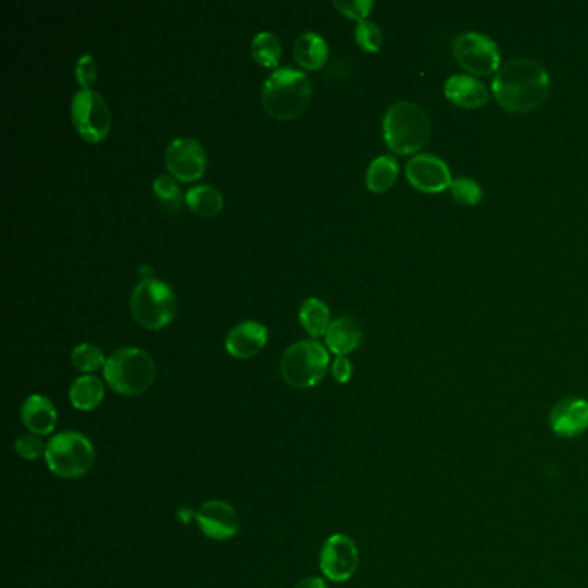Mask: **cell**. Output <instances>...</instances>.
Wrapping results in <instances>:
<instances>
[{
  "instance_id": "obj_1",
  "label": "cell",
  "mask_w": 588,
  "mask_h": 588,
  "mask_svg": "<svg viewBox=\"0 0 588 588\" xmlns=\"http://www.w3.org/2000/svg\"><path fill=\"white\" fill-rule=\"evenodd\" d=\"M492 94L509 113H533L551 94V75L535 59L514 57L495 73Z\"/></svg>"
},
{
  "instance_id": "obj_2",
  "label": "cell",
  "mask_w": 588,
  "mask_h": 588,
  "mask_svg": "<svg viewBox=\"0 0 588 588\" xmlns=\"http://www.w3.org/2000/svg\"><path fill=\"white\" fill-rule=\"evenodd\" d=\"M383 138L395 154L416 156L432 138V121L418 104L395 102L383 116Z\"/></svg>"
},
{
  "instance_id": "obj_3",
  "label": "cell",
  "mask_w": 588,
  "mask_h": 588,
  "mask_svg": "<svg viewBox=\"0 0 588 588\" xmlns=\"http://www.w3.org/2000/svg\"><path fill=\"white\" fill-rule=\"evenodd\" d=\"M313 88L302 71L292 68H276L266 78L263 87V106L269 116L276 119H294L306 111Z\"/></svg>"
},
{
  "instance_id": "obj_4",
  "label": "cell",
  "mask_w": 588,
  "mask_h": 588,
  "mask_svg": "<svg viewBox=\"0 0 588 588\" xmlns=\"http://www.w3.org/2000/svg\"><path fill=\"white\" fill-rule=\"evenodd\" d=\"M104 378L116 394L135 397L152 387L156 364L142 349L125 347L107 357Z\"/></svg>"
},
{
  "instance_id": "obj_5",
  "label": "cell",
  "mask_w": 588,
  "mask_h": 588,
  "mask_svg": "<svg viewBox=\"0 0 588 588\" xmlns=\"http://www.w3.org/2000/svg\"><path fill=\"white\" fill-rule=\"evenodd\" d=\"M45 463L59 478H82L94 468V444L87 435L80 432L57 433L47 442Z\"/></svg>"
},
{
  "instance_id": "obj_6",
  "label": "cell",
  "mask_w": 588,
  "mask_h": 588,
  "mask_svg": "<svg viewBox=\"0 0 588 588\" xmlns=\"http://www.w3.org/2000/svg\"><path fill=\"white\" fill-rule=\"evenodd\" d=\"M330 366V354L316 340L290 345L282 356L283 380L294 388H313L323 380Z\"/></svg>"
},
{
  "instance_id": "obj_7",
  "label": "cell",
  "mask_w": 588,
  "mask_h": 588,
  "mask_svg": "<svg viewBox=\"0 0 588 588\" xmlns=\"http://www.w3.org/2000/svg\"><path fill=\"white\" fill-rule=\"evenodd\" d=\"M133 320L147 330H161L176 314V295L168 283L161 280H142L133 288L130 299Z\"/></svg>"
},
{
  "instance_id": "obj_8",
  "label": "cell",
  "mask_w": 588,
  "mask_h": 588,
  "mask_svg": "<svg viewBox=\"0 0 588 588\" xmlns=\"http://www.w3.org/2000/svg\"><path fill=\"white\" fill-rule=\"evenodd\" d=\"M71 119L78 135L90 144H99L106 140L111 132V111L99 92L82 88L76 92L71 102Z\"/></svg>"
},
{
  "instance_id": "obj_9",
  "label": "cell",
  "mask_w": 588,
  "mask_h": 588,
  "mask_svg": "<svg viewBox=\"0 0 588 588\" xmlns=\"http://www.w3.org/2000/svg\"><path fill=\"white\" fill-rule=\"evenodd\" d=\"M454 57L461 68L473 76H490L501 69V51L492 38L466 32L454 40Z\"/></svg>"
},
{
  "instance_id": "obj_10",
  "label": "cell",
  "mask_w": 588,
  "mask_h": 588,
  "mask_svg": "<svg viewBox=\"0 0 588 588\" xmlns=\"http://www.w3.org/2000/svg\"><path fill=\"white\" fill-rule=\"evenodd\" d=\"M321 573L332 582H347L359 568V549L349 535L335 533L325 540L320 554Z\"/></svg>"
},
{
  "instance_id": "obj_11",
  "label": "cell",
  "mask_w": 588,
  "mask_h": 588,
  "mask_svg": "<svg viewBox=\"0 0 588 588\" xmlns=\"http://www.w3.org/2000/svg\"><path fill=\"white\" fill-rule=\"evenodd\" d=\"M164 161L169 175L183 183L195 182L206 173V151L194 138H175L166 149Z\"/></svg>"
},
{
  "instance_id": "obj_12",
  "label": "cell",
  "mask_w": 588,
  "mask_h": 588,
  "mask_svg": "<svg viewBox=\"0 0 588 588\" xmlns=\"http://www.w3.org/2000/svg\"><path fill=\"white\" fill-rule=\"evenodd\" d=\"M407 182L423 194H440L451 187L452 173L444 159L433 154H416L406 164Z\"/></svg>"
},
{
  "instance_id": "obj_13",
  "label": "cell",
  "mask_w": 588,
  "mask_h": 588,
  "mask_svg": "<svg viewBox=\"0 0 588 588\" xmlns=\"http://www.w3.org/2000/svg\"><path fill=\"white\" fill-rule=\"evenodd\" d=\"M195 521L206 537L213 540H228L238 533L240 523L232 504L225 501H207L195 513Z\"/></svg>"
},
{
  "instance_id": "obj_14",
  "label": "cell",
  "mask_w": 588,
  "mask_h": 588,
  "mask_svg": "<svg viewBox=\"0 0 588 588\" xmlns=\"http://www.w3.org/2000/svg\"><path fill=\"white\" fill-rule=\"evenodd\" d=\"M549 426L557 437H580L588 430V401L582 397H566L557 402L549 414Z\"/></svg>"
},
{
  "instance_id": "obj_15",
  "label": "cell",
  "mask_w": 588,
  "mask_h": 588,
  "mask_svg": "<svg viewBox=\"0 0 588 588\" xmlns=\"http://www.w3.org/2000/svg\"><path fill=\"white\" fill-rule=\"evenodd\" d=\"M268 342V328L259 321H242L226 335V352L235 359H251Z\"/></svg>"
},
{
  "instance_id": "obj_16",
  "label": "cell",
  "mask_w": 588,
  "mask_h": 588,
  "mask_svg": "<svg viewBox=\"0 0 588 588\" xmlns=\"http://www.w3.org/2000/svg\"><path fill=\"white\" fill-rule=\"evenodd\" d=\"M444 95L463 109H478L490 101L487 85L473 75H452L445 82Z\"/></svg>"
},
{
  "instance_id": "obj_17",
  "label": "cell",
  "mask_w": 588,
  "mask_h": 588,
  "mask_svg": "<svg viewBox=\"0 0 588 588\" xmlns=\"http://www.w3.org/2000/svg\"><path fill=\"white\" fill-rule=\"evenodd\" d=\"M21 421L28 432L35 433L38 437L51 435L57 425L56 406L45 395H30L21 406Z\"/></svg>"
},
{
  "instance_id": "obj_18",
  "label": "cell",
  "mask_w": 588,
  "mask_h": 588,
  "mask_svg": "<svg viewBox=\"0 0 588 588\" xmlns=\"http://www.w3.org/2000/svg\"><path fill=\"white\" fill-rule=\"evenodd\" d=\"M328 349L337 356H347L349 352L356 351L363 342V330L354 318L340 316L332 321L325 335Z\"/></svg>"
},
{
  "instance_id": "obj_19",
  "label": "cell",
  "mask_w": 588,
  "mask_h": 588,
  "mask_svg": "<svg viewBox=\"0 0 588 588\" xmlns=\"http://www.w3.org/2000/svg\"><path fill=\"white\" fill-rule=\"evenodd\" d=\"M104 395V383L95 375L80 376L69 387V401L78 411H94L101 406Z\"/></svg>"
},
{
  "instance_id": "obj_20",
  "label": "cell",
  "mask_w": 588,
  "mask_h": 588,
  "mask_svg": "<svg viewBox=\"0 0 588 588\" xmlns=\"http://www.w3.org/2000/svg\"><path fill=\"white\" fill-rule=\"evenodd\" d=\"M294 56L301 68L316 71L328 59V44H326L325 38L316 32L302 33L295 40Z\"/></svg>"
},
{
  "instance_id": "obj_21",
  "label": "cell",
  "mask_w": 588,
  "mask_h": 588,
  "mask_svg": "<svg viewBox=\"0 0 588 588\" xmlns=\"http://www.w3.org/2000/svg\"><path fill=\"white\" fill-rule=\"evenodd\" d=\"M399 178V163L392 156H380L371 161L366 171V187L373 194H383L394 187Z\"/></svg>"
},
{
  "instance_id": "obj_22",
  "label": "cell",
  "mask_w": 588,
  "mask_h": 588,
  "mask_svg": "<svg viewBox=\"0 0 588 588\" xmlns=\"http://www.w3.org/2000/svg\"><path fill=\"white\" fill-rule=\"evenodd\" d=\"M185 202L190 207V211L204 218L216 216L225 206L223 195L213 185H195L194 188H190L185 195Z\"/></svg>"
},
{
  "instance_id": "obj_23",
  "label": "cell",
  "mask_w": 588,
  "mask_h": 588,
  "mask_svg": "<svg viewBox=\"0 0 588 588\" xmlns=\"http://www.w3.org/2000/svg\"><path fill=\"white\" fill-rule=\"evenodd\" d=\"M299 320L311 337H321L326 335L328 328L332 325L330 320V309L325 302L311 297L302 302L301 311H299Z\"/></svg>"
},
{
  "instance_id": "obj_24",
  "label": "cell",
  "mask_w": 588,
  "mask_h": 588,
  "mask_svg": "<svg viewBox=\"0 0 588 588\" xmlns=\"http://www.w3.org/2000/svg\"><path fill=\"white\" fill-rule=\"evenodd\" d=\"M251 54L264 68H276L282 56V44L271 32L257 33L251 44Z\"/></svg>"
},
{
  "instance_id": "obj_25",
  "label": "cell",
  "mask_w": 588,
  "mask_h": 588,
  "mask_svg": "<svg viewBox=\"0 0 588 588\" xmlns=\"http://www.w3.org/2000/svg\"><path fill=\"white\" fill-rule=\"evenodd\" d=\"M157 201L163 206L166 213H178L182 207V190L178 187L175 178L171 175L157 176L152 185Z\"/></svg>"
},
{
  "instance_id": "obj_26",
  "label": "cell",
  "mask_w": 588,
  "mask_h": 588,
  "mask_svg": "<svg viewBox=\"0 0 588 588\" xmlns=\"http://www.w3.org/2000/svg\"><path fill=\"white\" fill-rule=\"evenodd\" d=\"M106 361L104 352L94 344L76 345L71 352V363L76 370L82 371V373H94V371L101 370L106 366Z\"/></svg>"
},
{
  "instance_id": "obj_27",
  "label": "cell",
  "mask_w": 588,
  "mask_h": 588,
  "mask_svg": "<svg viewBox=\"0 0 588 588\" xmlns=\"http://www.w3.org/2000/svg\"><path fill=\"white\" fill-rule=\"evenodd\" d=\"M449 192H451L452 199L461 206H478L483 199L482 185L470 176L454 178Z\"/></svg>"
},
{
  "instance_id": "obj_28",
  "label": "cell",
  "mask_w": 588,
  "mask_h": 588,
  "mask_svg": "<svg viewBox=\"0 0 588 588\" xmlns=\"http://www.w3.org/2000/svg\"><path fill=\"white\" fill-rule=\"evenodd\" d=\"M356 42L363 51L378 52L382 47V30L380 26L373 23V21H361L357 23L356 32H354Z\"/></svg>"
},
{
  "instance_id": "obj_29",
  "label": "cell",
  "mask_w": 588,
  "mask_h": 588,
  "mask_svg": "<svg viewBox=\"0 0 588 588\" xmlns=\"http://www.w3.org/2000/svg\"><path fill=\"white\" fill-rule=\"evenodd\" d=\"M14 451L26 461H37L38 457H45L47 444H44L42 437H38L35 433H30V435H21V437L16 438Z\"/></svg>"
},
{
  "instance_id": "obj_30",
  "label": "cell",
  "mask_w": 588,
  "mask_h": 588,
  "mask_svg": "<svg viewBox=\"0 0 588 588\" xmlns=\"http://www.w3.org/2000/svg\"><path fill=\"white\" fill-rule=\"evenodd\" d=\"M373 2L371 0H352V2H342V0H335L333 7L338 9L340 13L347 16V18L356 19L357 23L366 21L370 16L371 9H373Z\"/></svg>"
},
{
  "instance_id": "obj_31",
  "label": "cell",
  "mask_w": 588,
  "mask_h": 588,
  "mask_svg": "<svg viewBox=\"0 0 588 588\" xmlns=\"http://www.w3.org/2000/svg\"><path fill=\"white\" fill-rule=\"evenodd\" d=\"M75 75L82 88L90 90L97 80V63H95L94 57L90 54H83L76 63Z\"/></svg>"
},
{
  "instance_id": "obj_32",
  "label": "cell",
  "mask_w": 588,
  "mask_h": 588,
  "mask_svg": "<svg viewBox=\"0 0 588 588\" xmlns=\"http://www.w3.org/2000/svg\"><path fill=\"white\" fill-rule=\"evenodd\" d=\"M332 375L338 383H347L351 380L352 364L345 356H337L332 364Z\"/></svg>"
},
{
  "instance_id": "obj_33",
  "label": "cell",
  "mask_w": 588,
  "mask_h": 588,
  "mask_svg": "<svg viewBox=\"0 0 588 588\" xmlns=\"http://www.w3.org/2000/svg\"><path fill=\"white\" fill-rule=\"evenodd\" d=\"M294 588H328V585L320 576H307V578L297 583Z\"/></svg>"
},
{
  "instance_id": "obj_34",
  "label": "cell",
  "mask_w": 588,
  "mask_h": 588,
  "mask_svg": "<svg viewBox=\"0 0 588 588\" xmlns=\"http://www.w3.org/2000/svg\"><path fill=\"white\" fill-rule=\"evenodd\" d=\"M140 273H142V276H144V280H152V278H154V271H152V268H149V266H142V268H140Z\"/></svg>"
}]
</instances>
